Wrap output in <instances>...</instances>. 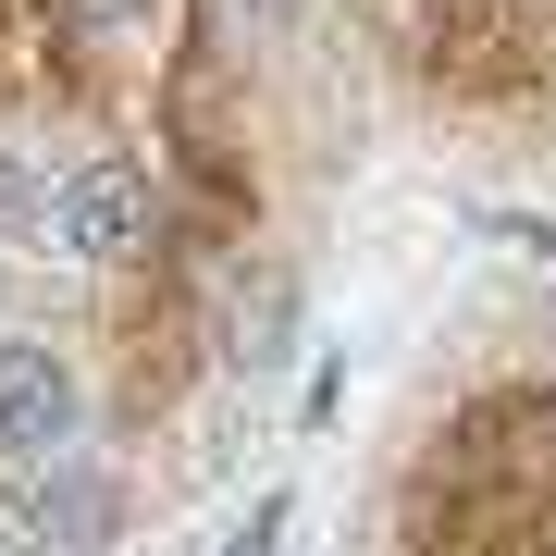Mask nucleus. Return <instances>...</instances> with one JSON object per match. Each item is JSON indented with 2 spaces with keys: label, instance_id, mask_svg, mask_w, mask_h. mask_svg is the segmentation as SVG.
Returning <instances> with one entry per match:
<instances>
[{
  "label": "nucleus",
  "instance_id": "nucleus-6",
  "mask_svg": "<svg viewBox=\"0 0 556 556\" xmlns=\"http://www.w3.org/2000/svg\"><path fill=\"white\" fill-rule=\"evenodd\" d=\"M273 532H285V495H260V507H248V532H236V556H273Z\"/></svg>",
  "mask_w": 556,
  "mask_h": 556
},
{
  "label": "nucleus",
  "instance_id": "nucleus-1",
  "mask_svg": "<svg viewBox=\"0 0 556 556\" xmlns=\"http://www.w3.org/2000/svg\"><path fill=\"white\" fill-rule=\"evenodd\" d=\"M75 420H87L75 358H62V346H0V445H13L25 470H62Z\"/></svg>",
  "mask_w": 556,
  "mask_h": 556
},
{
  "label": "nucleus",
  "instance_id": "nucleus-4",
  "mask_svg": "<svg viewBox=\"0 0 556 556\" xmlns=\"http://www.w3.org/2000/svg\"><path fill=\"white\" fill-rule=\"evenodd\" d=\"M0 236H50V186L25 174L13 149H0Z\"/></svg>",
  "mask_w": 556,
  "mask_h": 556
},
{
  "label": "nucleus",
  "instance_id": "nucleus-5",
  "mask_svg": "<svg viewBox=\"0 0 556 556\" xmlns=\"http://www.w3.org/2000/svg\"><path fill=\"white\" fill-rule=\"evenodd\" d=\"M223 13H236V25H248V38H285V25H298V13H309V0H223Z\"/></svg>",
  "mask_w": 556,
  "mask_h": 556
},
{
  "label": "nucleus",
  "instance_id": "nucleus-7",
  "mask_svg": "<svg viewBox=\"0 0 556 556\" xmlns=\"http://www.w3.org/2000/svg\"><path fill=\"white\" fill-rule=\"evenodd\" d=\"M62 13H75V25H137L149 0H62Z\"/></svg>",
  "mask_w": 556,
  "mask_h": 556
},
{
  "label": "nucleus",
  "instance_id": "nucleus-3",
  "mask_svg": "<svg viewBox=\"0 0 556 556\" xmlns=\"http://www.w3.org/2000/svg\"><path fill=\"white\" fill-rule=\"evenodd\" d=\"M25 532L62 544V556H75V544H100V532H112V482H87L75 457H62V470H25Z\"/></svg>",
  "mask_w": 556,
  "mask_h": 556
},
{
  "label": "nucleus",
  "instance_id": "nucleus-2",
  "mask_svg": "<svg viewBox=\"0 0 556 556\" xmlns=\"http://www.w3.org/2000/svg\"><path fill=\"white\" fill-rule=\"evenodd\" d=\"M50 248H75V260H137V248H149V174H137V161H75V174L50 186Z\"/></svg>",
  "mask_w": 556,
  "mask_h": 556
}]
</instances>
